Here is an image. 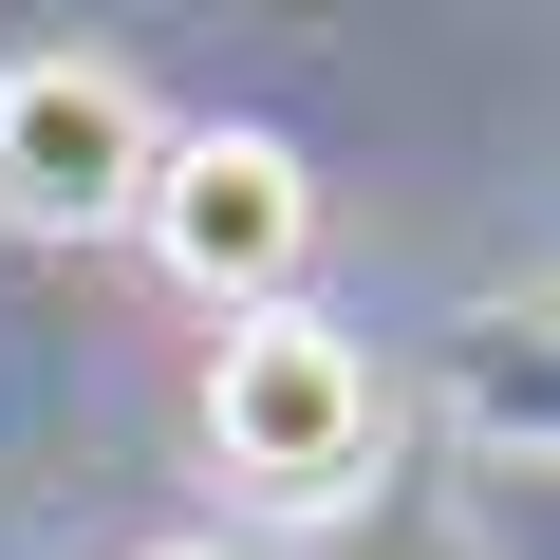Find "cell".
<instances>
[{"label": "cell", "mask_w": 560, "mask_h": 560, "mask_svg": "<svg viewBox=\"0 0 560 560\" xmlns=\"http://www.w3.org/2000/svg\"><path fill=\"white\" fill-rule=\"evenodd\" d=\"M337 560H486V541H467L448 504H355V541H337Z\"/></svg>", "instance_id": "obj_5"}, {"label": "cell", "mask_w": 560, "mask_h": 560, "mask_svg": "<svg viewBox=\"0 0 560 560\" xmlns=\"http://www.w3.org/2000/svg\"><path fill=\"white\" fill-rule=\"evenodd\" d=\"M131 243L168 261L187 318H261V300H300V261H318V168L280 131H168Z\"/></svg>", "instance_id": "obj_2"}, {"label": "cell", "mask_w": 560, "mask_h": 560, "mask_svg": "<svg viewBox=\"0 0 560 560\" xmlns=\"http://www.w3.org/2000/svg\"><path fill=\"white\" fill-rule=\"evenodd\" d=\"M131 560H224V541H131Z\"/></svg>", "instance_id": "obj_6"}, {"label": "cell", "mask_w": 560, "mask_h": 560, "mask_svg": "<svg viewBox=\"0 0 560 560\" xmlns=\"http://www.w3.org/2000/svg\"><path fill=\"white\" fill-rule=\"evenodd\" d=\"M448 411H467L486 448H541V467H560V280L448 318Z\"/></svg>", "instance_id": "obj_4"}, {"label": "cell", "mask_w": 560, "mask_h": 560, "mask_svg": "<svg viewBox=\"0 0 560 560\" xmlns=\"http://www.w3.org/2000/svg\"><path fill=\"white\" fill-rule=\"evenodd\" d=\"M150 94H131V57H94V38H20L0 57V224L20 243H113L131 206H150Z\"/></svg>", "instance_id": "obj_3"}, {"label": "cell", "mask_w": 560, "mask_h": 560, "mask_svg": "<svg viewBox=\"0 0 560 560\" xmlns=\"http://www.w3.org/2000/svg\"><path fill=\"white\" fill-rule=\"evenodd\" d=\"M206 467L280 523H355L393 504V374L374 337H337L318 300H261L206 337Z\"/></svg>", "instance_id": "obj_1"}]
</instances>
